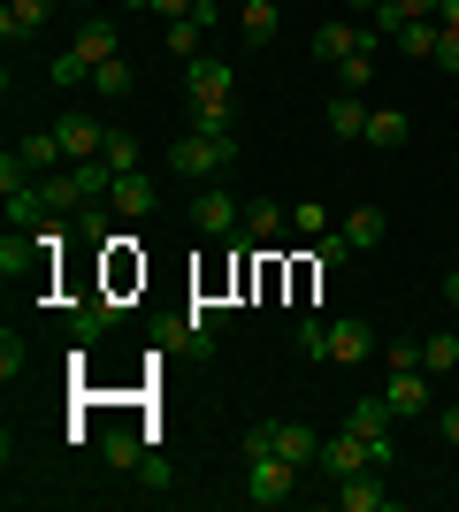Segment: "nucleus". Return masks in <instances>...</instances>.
<instances>
[{"instance_id":"nucleus-3","label":"nucleus","mask_w":459,"mask_h":512,"mask_svg":"<svg viewBox=\"0 0 459 512\" xmlns=\"http://www.w3.org/2000/svg\"><path fill=\"white\" fill-rule=\"evenodd\" d=\"M299 352H306V360H329V367H368V360H375V329H368L360 314L299 321Z\"/></svg>"},{"instance_id":"nucleus-33","label":"nucleus","mask_w":459,"mask_h":512,"mask_svg":"<svg viewBox=\"0 0 459 512\" xmlns=\"http://www.w3.org/2000/svg\"><path fill=\"white\" fill-rule=\"evenodd\" d=\"M383 367H421V337H398L391 352H383Z\"/></svg>"},{"instance_id":"nucleus-31","label":"nucleus","mask_w":459,"mask_h":512,"mask_svg":"<svg viewBox=\"0 0 459 512\" xmlns=\"http://www.w3.org/2000/svg\"><path fill=\"white\" fill-rule=\"evenodd\" d=\"M329 222H322V199H299V207H291V237H322Z\"/></svg>"},{"instance_id":"nucleus-16","label":"nucleus","mask_w":459,"mask_h":512,"mask_svg":"<svg viewBox=\"0 0 459 512\" xmlns=\"http://www.w3.org/2000/svg\"><path fill=\"white\" fill-rule=\"evenodd\" d=\"M284 230H291V214H284V207L245 199V237H238V245H268V237H284Z\"/></svg>"},{"instance_id":"nucleus-12","label":"nucleus","mask_w":459,"mask_h":512,"mask_svg":"<svg viewBox=\"0 0 459 512\" xmlns=\"http://www.w3.org/2000/svg\"><path fill=\"white\" fill-rule=\"evenodd\" d=\"M368 92H329L322 100V123H329V138H368Z\"/></svg>"},{"instance_id":"nucleus-5","label":"nucleus","mask_w":459,"mask_h":512,"mask_svg":"<svg viewBox=\"0 0 459 512\" xmlns=\"http://www.w3.org/2000/svg\"><path fill=\"white\" fill-rule=\"evenodd\" d=\"M192 230L215 237V245H238V237H245V199L222 192V184H199V192H192Z\"/></svg>"},{"instance_id":"nucleus-11","label":"nucleus","mask_w":459,"mask_h":512,"mask_svg":"<svg viewBox=\"0 0 459 512\" xmlns=\"http://www.w3.org/2000/svg\"><path fill=\"white\" fill-rule=\"evenodd\" d=\"M329 505H337V512H383V505H391V490H383V467L345 474V482L329 490Z\"/></svg>"},{"instance_id":"nucleus-23","label":"nucleus","mask_w":459,"mask_h":512,"mask_svg":"<svg viewBox=\"0 0 459 512\" xmlns=\"http://www.w3.org/2000/svg\"><path fill=\"white\" fill-rule=\"evenodd\" d=\"M391 421H398V413L383 406V398H360V406L345 413V428H352V436H391Z\"/></svg>"},{"instance_id":"nucleus-21","label":"nucleus","mask_w":459,"mask_h":512,"mask_svg":"<svg viewBox=\"0 0 459 512\" xmlns=\"http://www.w3.org/2000/svg\"><path fill=\"white\" fill-rule=\"evenodd\" d=\"M375 54H383V46H360V54H345V62H337V92H368L375 85Z\"/></svg>"},{"instance_id":"nucleus-18","label":"nucleus","mask_w":459,"mask_h":512,"mask_svg":"<svg viewBox=\"0 0 459 512\" xmlns=\"http://www.w3.org/2000/svg\"><path fill=\"white\" fill-rule=\"evenodd\" d=\"M406 138H414V123H406L398 107H375V115H368V146H375V153H398Z\"/></svg>"},{"instance_id":"nucleus-24","label":"nucleus","mask_w":459,"mask_h":512,"mask_svg":"<svg viewBox=\"0 0 459 512\" xmlns=\"http://www.w3.org/2000/svg\"><path fill=\"white\" fill-rule=\"evenodd\" d=\"M421 367H429V375H452V367H459V329H437V337H421Z\"/></svg>"},{"instance_id":"nucleus-39","label":"nucleus","mask_w":459,"mask_h":512,"mask_svg":"<svg viewBox=\"0 0 459 512\" xmlns=\"http://www.w3.org/2000/svg\"><path fill=\"white\" fill-rule=\"evenodd\" d=\"M115 8H153V0H115Z\"/></svg>"},{"instance_id":"nucleus-7","label":"nucleus","mask_w":459,"mask_h":512,"mask_svg":"<svg viewBox=\"0 0 459 512\" xmlns=\"http://www.w3.org/2000/svg\"><path fill=\"white\" fill-rule=\"evenodd\" d=\"M360 467H383L391 474V436H322V474L329 482H345V474H360Z\"/></svg>"},{"instance_id":"nucleus-20","label":"nucleus","mask_w":459,"mask_h":512,"mask_svg":"<svg viewBox=\"0 0 459 512\" xmlns=\"http://www.w3.org/2000/svg\"><path fill=\"white\" fill-rule=\"evenodd\" d=\"M437 39H444V23L437 16H421V23H406V31H398V54H414V62H437Z\"/></svg>"},{"instance_id":"nucleus-2","label":"nucleus","mask_w":459,"mask_h":512,"mask_svg":"<svg viewBox=\"0 0 459 512\" xmlns=\"http://www.w3.org/2000/svg\"><path fill=\"white\" fill-rule=\"evenodd\" d=\"M115 54H123V31H115V16H100V8H92V16L77 23V39L46 62V77H54V85H92V69L115 62Z\"/></svg>"},{"instance_id":"nucleus-25","label":"nucleus","mask_w":459,"mask_h":512,"mask_svg":"<svg viewBox=\"0 0 459 512\" xmlns=\"http://www.w3.org/2000/svg\"><path fill=\"white\" fill-rule=\"evenodd\" d=\"M131 85H138V69L123 62V54H115V62H100V69H92V92H100V100H123V92H131Z\"/></svg>"},{"instance_id":"nucleus-13","label":"nucleus","mask_w":459,"mask_h":512,"mask_svg":"<svg viewBox=\"0 0 459 512\" xmlns=\"http://www.w3.org/2000/svg\"><path fill=\"white\" fill-rule=\"evenodd\" d=\"M54 138H62L69 161H100V153H108V123H92V115H62Z\"/></svg>"},{"instance_id":"nucleus-22","label":"nucleus","mask_w":459,"mask_h":512,"mask_svg":"<svg viewBox=\"0 0 459 512\" xmlns=\"http://www.w3.org/2000/svg\"><path fill=\"white\" fill-rule=\"evenodd\" d=\"M199 39H207V23H199V16H176L169 31H161V46H169L176 62H199Z\"/></svg>"},{"instance_id":"nucleus-14","label":"nucleus","mask_w":459,"mask_h":512,"mask_svg":"<svg viewBox=\"0 0 459 512\" xmlns=\"http://www.w3.org/2000/svg\"><path fill=\"white\" fill-rule=\"evenodd\" d=\"M46 16H54V0H8V8H0V39H8V46H23V39H31V31H39Z\"/></svg>"},{"instance_id":"nucleus-34","label":"nucleus","mask_w":459,"mask_h":512,"mask_svg":"<svg viewBox=\"0 0 459 512\" xmlns=\"http://www.w3.org/2000/svg\"><path fill=\"white\" fill-rule=\"evenodd\" d=\"M437 62H444V77H459V31H444V39H437Z\"/></svg>"},{"instance_id":"nucleus-15","label":"nucleus","mask_w":459,"mask_h":512,"mask_svg":"<svg viewBox=\"0 0 459 512\" xmlns=\"http://www.w3.org/2000/svg\"><path fill=\"white\" fill-rule=\"evenodd\" d=\"M16 153L31 161V176H54V169H69V153H62V138H54V130H23V138H16Z\"/></svg>"},{"instance_id":"nucleus-40","label":"nucleus","mask_w":459,"mask_h":512,"mask_svg":"<svg viewBox=\"0 0 459 512\" xmlns=\"http://www.w3.org/2000/svg\"><path fill=\"white\" fill-rule=\"evenodd\" d=\"M77 8H100V0H77Z\"/></svg>"},{"instance_id":"nucleus-10","label":"nucleus","mask_w":459,"mask_h":512,"mask_svg":"<svg viewBox=\"0 0 459 512\" xmlns=\"http://www.w3.org/2000/svg\"><path fill=\"white\" fill-rule=\"evenodd\" d=\"M368 39H375V23H345V16H322V23H314V62H329V69H337L345 54H360ZM375 46H383V39H375Z\"/></svg>"},{"instance_id":"nucleus-27","label":"nucleus","mask_w":459,"mask_h":512,"mask_svg":"<svg viewBox=\"0 0 459 512\" xmlns=\"http://www.w3.org/2000/svg\"><path fill=\"white\" fill-rule=\"evenodd\" d=\"M375 237H383V207H352L345 214V245L360 253V245H375Z\"/></svg>"},{"instance_id":"nucleus-28","label":"nucleus","mask_w":459,"mask_h":512,"mask_svg":"<svg viewBox=\"0 0 459 512\" xmlns=\"http://www.w3.org/2000/svg\"><path fill=\"white\" fill-rule=\"evenodd\" d=\"M153 16H161V23H176V16H199V23H215L222 8H215V0H153Z\"/></svg>"},{"instance_id":"nucleus-19","label":"nucleus","mask_w":459,"mask_h":512,"mask_svg":"<svg viewBox=\"0 0 459 512\" xmlns=\"http://www.w3.org/2000/svg\"><path fill=\"white\" fill-rule=\"evenodd\" d=\"M238 23H245V39H276V31H284V8H276V0H238Z\"/></svg>"},{"instance_id":"nucleus-8","label":"nucleus","mask_w":459,"mask_h":512,"mask_svg":"<svg viewBox=\"0 0 459 512\" xmlns=\"http://www.w3.org/2000/svg\"><path fill=\"white\" fill-rule=\"evenodd\" d=\"M245 451H284L291 467H322V428H299V421H261V428H245Z\"/></svg>"},{"instance_id":"nucleus-38","label":"nucleus","mask_w":459,"mask_h":512,"mask_svg":"<svg viewBox=\"0 0 459 512\" xmlns=\"http://www.w3.org/2000/svg\"><path fill=\"white\" fill-rule=\"evenodd\" d=\"M345 8H352V16H375V8H383V0H345Z\"/></svg>"},{"instance_id":"nucleus-26","label":"nucleus","mask_w":459,"mask_h":512,"mask_svg":"<svg viewBox=\"0 0 459 512\" xmlns=\"http://www.w3.org/2000/svg\"><path fill=\"white\" fill-rule=\"evenodd\" d=\"M100 161H108L115 176H131V169H138V138H131L123 123H108V153H100Z\"/></svg>"},{"instance_id":"nucleus-9","label":"nucleus","mask_w":459,"mask_h":512,"mask_svg":"<svg viewBox=\"0 0 459 512\" xmlns=\"http://www.w3.org/2000/svg\"><path fill=\"white\" fill-rule=\"evenodd\" d=\"M429 383H437L429 367H383V406H391L398 421H421V413H429Z\"/></svg>"},{"instance_id":"nucleus-6","label":"nucleus","mask_w":459,"mask_h":512,"mask_svg":"<svg viewBox=\"0 0 459 512\" xmlns=\"http://www.w3.org/2000/svg\"><path fill=\"white\" fill-rule=\"evenodd\" d=\"M299 474L306 467H291L284 451H245V497H253V505H291V497H299Z\"/></svg>"},{"instance_id":"nucleus-35","label":"nucleus","mask_w":459,"mask_h":512,"mask_svg":"<svg viewBox=\"0 0 459 512\" xmlns=\"http://www.w3.org/2000/svg\"><path fill=\"white\" fill-rule=\"evenodd\" d=\"M437 436H444V444H459V406H444V413H437Z\"/></svg>"},{"instance_id":"nucleus-1","label":"nucleus","mask_w":459,"mask_h":512,"mask_svg":"<svg viewBox=\"0 0 459 512\" xmlns=\"http://www.w3.org/2000/svg\"><path fill=\"white\" fill-rule=\"evenodd\" d=\"M184 92H192V130H215V138H238V69L230 62H184Z\"/></svg>"},{"instance_id":"nucleus-29","label":"nucleus","mask_w":459,"mask_h":512,"mask_svg":"<svg viewBox=\"0 0 459 512\" xmlns=\"http://www.w3.org/2000/svg\"><path fill=\"white\" fill-rule=\"evenodd\" d=\"M23 367H31V344H23L16 329H0V375H8V383H16Z\"/></svg>"},{"instance_id":"nucleus-4","label":"nucleus","mask_w":459,"mask_h":512,"mask_svg":"<svg viewBox=\"0 0 459 512\" xmlns=\"http://www.w3.org/2000/svg\"><path fill=\"white\" fill-rule=\"evenodd\" d=\"M169 169L184 176V184H215V176L238 169V138H215V130H184L169 146Z\"/></svg>"},{"instance_id":"nucleus-32","label":"nucleus","mask_w":459,"mask_h":512,"mask_svg":"<svg viewBox=\"0 0 459 512\" xmlns=\"http://www.w3.org/2000/svg\"><path fill=\"white\" fill-rule=\"evenodd\" d=\"M352 245H345V230H322V245H314V268H337Z\"/></svg>"},{"instance_id":"nucleus-37","label":"nucleus","mask_w":459,"mask_h":512,"mask_svg":"<svg viewBox=\"0 0 459 512\" xmlns=\"http://www.w3.org/2000/svg\"><path fill=\"white\" fill-rule=\"evenodd\" d=\"M444 306H459V268H444Z\"/></svg>"},{"instance_id":"nucleus-17","label":"nucleus","mask_w":459,"mask_h":512,"mask_svg":"<svg viewBox=\"0 0 459 512\" xmlns=\"http://www.w3.org/2000/svg\"><path fill=\"white\" fill-rule=\"evenodd\" d=\"M108 207L115 214H153V184H146V169H131V176H115V192H108Z\"/></svg>"},{"instance_id":"nucleus-36","label":"nucleus","mask_w":459,"mask_h":512,"mask_svg":"<svg viewBox=\"0 0 459 512\" xmlns=\"http://www.w3.org/2000/svg\"><path fill=\"white\" fill-rule=\"evenodd\" d=\"M437 23H444V31H459V0H437Z\"/></svg>"},{"instance_id":"nucleus-30","label":"nucleus","mask_w":459,"mask_h":512,"mask_svg":"<svg viewBox=\"0 0 459 512\" xmlns=\"http://www.w3.org/2000/svg\"><path fill=\"white\" fill-rule=\"evenodd\" d=\"M138 459H146V436L115 428V436H108V467H138Z\"/></svg>"}]
</instances>
